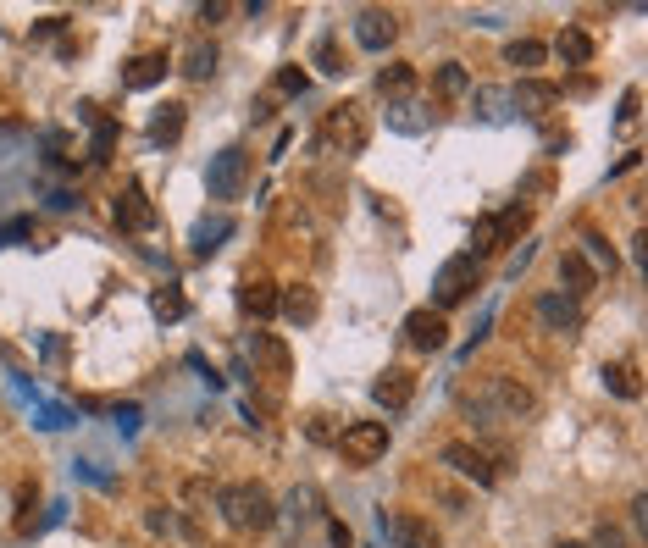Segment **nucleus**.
I'll return each instance as SVG.
<instances>
[{
	"label": "nucleus",
	"mask_w": 648,
	"mask_h": 548,
	"mask_svg": "<svg viewBox=\"0 0 648 548\" xmlns=\"http://www.w3.org/2000/svg\"><path fill=\"white\" fill-rule=\"evenodd\" d=\"M460 410H466L471 421H527L532 410H538V399H532L527 382L499 371V377H482L477 388H466V394H460Z\"/></svg>",
	"instance_id": "f257e3e1"
},
{
	"label": "nucleus",
	"mask_w": 648,
	"mask_h": 548,
	"mask_svg": "<svg viewBox=\"0 0 648 548\" xmlns=\"http://www.w3.org/2000/svg\"><path fill=\"white\" fill-rule=\"evenodd\" d=\"M216 510L233 532H266L277 526V504L261 482H228V488H216Z\"/></svg>",
	"instance_id": "f03ea898"
},
{
	"label": "nucleus",
	"mask_w": 648,
	"mask_h": 548,
	"mask_svg": "<svg viewBox=\"0 0 648 548\" xmlns=\"http://www.w3.org/2000/svg\"><path fill=\"white\" fill-rule=\"evenodd\" d=\"M477 283H482V266L471 261V255H455V261H444V266H438V277H432V310L444 316V310L466 305V299L477 294Z\"/></svg>",
	"instance_id": "7ed1b4c3"
},
{
	"label": "nucleus",
	"mask_w": 648,
	"mask_h": 548,
	"mask_svg": "<svg viewBox=\"0 0 648 548\" xmlns=\"http://www.w3.org/2000/svg\"><path fill=\"white\" fill-rule=\"evenodd\" d=\"M527 227H532V211H527V205H510V211H499V216H482L477 233H471V261H482V255H499L504 244H516Z\"/></svg>",
	"instance_id": "20e7f679"
},
{
	"label": "nucleus",
	"mask_w": 648,
	"mask_h": 548,
	"mask_svg": "<svg viewBox=\"0 0 648 548\" xmlns=\"http://www.w3.org/2000/svg\"><path fill=\"white\" fill-rule=\"evenodd\" d=\"M316 144L333 150V155H360V150H366V111H360V106H327Z\"/></svg>",
	"instance_id": "39448f33"
},
{
	"label": "nucleus",
	"mask_w": 648,
	"mask_h": 548,
	"mask_svg": "<svg viewBox=\"0 0 648 548\" xmlns=\"http://www.w3.org/2000/svg\"><path fill=\"white\" fill-rule=\"evenodd\" d=\"M244 183H250V150H239V144L216 150L211 167H205V189H211V200H239Z\"/></svg>",
	"instance_id": "423d86ee"
},
{
	"label": "nucleus",
	"mask_w": 648,
	"mask_h": 548,
	"mask_svg": "<svg viewBox=\"0 0 648 548\" xmlns=\"http://www.w3.org/2000/svg\"><path fill=\"white\" fill-rule=\"evenodd\" d=\"M338 454L349 465H377L388 454V421H349L338 432Z\"/></svg>",
	"instance_id": "0eeeda50"
},
{
	"label": "nucleus",
	"mask_w": 648,
	"mask_h": 548,
	"mask_svg": "<svg viewBox=\"0 0 648 548\" xmlns=\"http://www.w3.org/2000/svg\"><path fill=\"white\" fill-rule=\"evenodd\" d=\"M438 460H444L449 471H460L466 482H477V488H493V482H499V460H493L488 449H477V443H444Z\"/></svg>",
	"instance_id": "6e6552de"
},
{
	"label": "nucleus",
	"mask_w": 648,
	"mask_h": 548,
	"mask_svg": "<svg viewBox=\"0 0 648 548\" xmlns=\"http://www.w3.org/2000/svg\"><path fill=\"white\" fill-rule=\"evenodd\" d=\"M383 532L394 537L399 548H444V543H438V532H432L427 515H410V510H394V515L383 510Z\"/></svg>",
	"instance_id": "1a4fd4ad"
},
{
	"label": "nucleus",
	"mask_w": 648,
	"mask_h": 548,
	"mask_svg": "<svg viewBox=\"0 0 648 548\" xmlns=\"http://www.w3.org/2000/svg\"><path fill=\"white\" fill-rule=\"evenodd\" d=\"M405 338H410V349L432 355V349L449 344V322H444L432 305H421V310H410V316H405Z\"/></svg>",
	"instance_id": "9d476101"
},
{
	"label": "nucleus",
	"mask_w": 648,
	"mask_h": 548,
	"mask_svg": "<svg viewBox=\"0 0 648 548\" xmlns=\"http://www.w3.org/2000/svg\"><path fill=\"white\" fill-rule=\"evenodd\" d=\"M111 216H117V227H128V233H150V227H156V205H150V194H144L139 183H128V189L117 194Z\"/></svg>",
	"instance_id": "9b49d317"
},
{
	"label": "nucleus",
	"mask_w": 648,
	"mask_h": 548,
	"mask_svg": "<svg viewBox=\"0 0 648 548\" xmlns=\"http://www.w3.org/2000/svg\"><path fill=\"white\" fill-rule=\"evenodd\" d=\"M394 34H399V23H394V12H383V6H366V12L355 17V45L360 50H388Z\"/></svg>",
	"instance_id": "f8f14e48"
},
{
	"label": "nucleus",
	"mask_w": 648,
	"mask_h": 548,
	"mask_svg": "<svg viewBox=\"0 0 648 548\" xmlns=\"http://www.w3.org/2000/svg\"><path fill=\"white\" fill-rule=\"evenodd\" d=\"M471 111H477L488 128H504V122L516 117V100H510V89H499V84H477L471 89Z\"/></svg>",
	"instance_id": "ddd939ff"
},
{
	"label": "nucleus",
	"mask_w": 648,
	"mask_h": 548,
	"mask_svg": "<svg viewBox=\"0 0 648 548\" xmlns=\"http://www.w3.org/2000/svg\"><path fill=\"white\" fill-rule=\"evenodd\" d=\"M167 72H172L167 50H144V56H133L128 67H122V89H156Z\"/></svg>",
	"instance_id": "4468645a"
},
{
	"label": "nucleus",
	"mask_w": 648,
	"mask_h": 548,
	"mask_svg": "<svg viewBox=\"0 0 648 548\" xmlns=\"http://www.w3.org/2000/svg\"><path fill=\"white\" fill-rule=\"evenodd\" d=\"M410 394H416V377H410L405 366H388L383 377L372 382V399H377L383 410H405V405H410Z\"/></svg>",
	"instance_id": "2eb2a0df"
},
{
	"label": "nucleus",
	"mask_w": 648,
	"mask_h": 548,
	"mask_svg": "<svg viewBox=\"0 0 648 548\" xmlns=\"http://www.w3.org/2000/svg\"><path fill=\"white\" fill-rule=\"evenodd\" d=\"M239 305H244V316H255V322L277 316V283H272V277H244V283H239Z\"/></svg>",
	"instance_id": "dca6fc26"
},
{
	"label": "nucleus",
	"mask_w": 648,
	"mask_h": 548,
	"mask_svg": "<svg viewBox=\"0 0 648 548\" xmlns=\"http://www.w3.org/2000/svg\"><path fill=\"white\" fill-rule=\"evenodd\" d=\"M233 216L228 211H216V216H200L194 222V233H189V244H194V255H211V250H222V239H233Z\"/></svg>",
	"instance_id": "f3484780"
},
{
	"label": "nucleus",
	"mask_w": 648,
	"mask_h": 548,
	"mask_svg": "<svg viewBox=\"0 0 648 548\" xmlns=\"http://www.w3.org/2000/svg\"><path fill=\"white\" fill-rule=\"evenodd\" d=\"M538 322L549 327V333H565V327H576V299L560 294V288L538 294Z\"/></svg>",
	"instance_id": "a211bd4d"
},
{
	"label": "nucleus",
	"mask_w": 648,
	"mask_h": 548,
	"mask_svg": "<svg viewBox=\"0 0 648 548\" xmlns=\"http://www.w3.org/2000/svg\"><path fill=\"white\" fill-rule=\"evenodd\" d=\"M250 355H255V366H266L272 377H288V366H294L288 344H283V338H272V333H255L250 338Z\"/></svg>",
	"instance_id": "6ab92c4d"
},
{
	"label": "nucleus",
	"mask_w": 648,
	"mask_h": 548,
	"mask_svg": "<svg viewBox=\"0 0 648 548\" xmlns=\"http://www.w3.org/2000/svg\"><path fill=\"white\" fill-rule=\"evenodd\" d=\"M277 310H283L294 327H305V322H316V310L322 305H316V294L305 283H294V288H277Z\"/></svg>",
	"instance_id": "aec40b11"
},
{
	"label": "nucleus",
	"mask_w": 648,
	"mask_h": 548,
	"mask_svg": "<svg viewBox=\"0 0 648 548\" xmlns=\"http://www.w3.org/2000/svg\"><path fill=\"white\" fill-rule=\"evenodd\" d=\"M316 515H322V510H316V493H311V488H294V493H288V504H283V526H288V537H300L305 526L316 521Z\"/></svg>",
	"instance_id": "412c9836"
},
{
	"label": "nucleus",
	"mask_w": 648,
	"mask_h": 548,
	"mask_svg": "<svg viewBox=\"0 0 648 548\" xmlns=\"http://www.w3.org/2000/svg\"><path fill=\"white\" fill-rule=\"evenodd\" d=\"M510 100H516V111L538 117V111H549L554 100H560V89H554V84H543V78H527L521 89H510Z\"/></svg>",
	"instance_id": "4be33fe9"
},
{
	"label": "nucleus",
	"mask_w": 648,
	"mask_h": 548,
	"mask_svg": "<svg viewBox=\"0 0 648 548\" xmlns=\"http://www.w3.org/2000/svg\"><path fill=\"white\" fill-rule=\"evenodd\" d=\"M560 294H571V299H582V294H588V288H593V266L588 261H582V255H576V250H565L560 255Z\"/></svg>",
	"instance_id": "5701e85b"
},
{
	"label": "nucleus",
	"mask_w": 648,
	"mask_h": 548,
	"mask_svg": "<svg viewBox=\"0 0 648 548\" xmlns=\"http://www.w3.org/2000/svg\"><path fill=\"white\" fill-rule=\"evenodd\" d=\"M183 122H189V106H178V100H167V106L150 117V144H172L183 133Z\"/></svg>",
	"instance_id": "b1692460"
},
{
	"label": "nucleus",
	"mask_w": 648,
	"mask_h": 548,
	"mask_svg": "<svg viewBox=\"0 0 648 548\" xmlns=\"http://www.w3.org/2000/svg\"><path fill=\"white\" fill-rule=\"evenodd\" d=\"M554 56H560L565 67H588V61H593V39L582 34V28H565V34L554 39Z\"/></svg>",
	"instance_id": "393cba45"
},
{
	"label": "nucleus",
	"mask_w": 648,
	"mask_h": 548,
	"mask_svg": "<svg viewBox=\"0 0 648 548\" xmlns=\"http://www.w3.org/2000/svg\"><path fill=\"white\" fill-rule=\"evenodd\" d=\"M216 72V45L211 39H194L189 50H183V78H194V84H205Z\"/></svg>",
	"instance_id": "a878e982"
},
{
	"label": "nucleus",
	"mask_w": 648,
	"mask_h": 548,
	"mask_svg": "<svg viewBox=\"0 0 648 548\" xmlns=\"http://www.w3.org/2000/svg\"><path fill=\"white\" fill-rule=\"evenodd\" d=\"M604 388H610V394H621V399H637V394H643L637 366H632V360H615V366H604Z\"/></svg>",
	"instance_id": "bb28decb"
},
{
	"label": "nucleus",
	"mask_w": 648,
	"mask_h": 548,
	"mask_svg": "<svg viewBox=\"0 0 648 548\" xmlns=\"http://www.w3.org/2000/svg\"><path fill=\"white\" fill-rule=\"evenodd\" d=\"M377 89H383V95H410V89H416V67H405V61H388L383 72H377Z\"/></svg>",
	"instance_id": "cd10ccee"
},
{
	"label": "nucleus",
	"mask_w": 648,
	"mask_h": 548,
	"mask_svg": "<svg viewBox=\"0 0 648 548\" xmlns=\"http://www.w3.org/2000/svg\"><path fill=\"white\" fill-rule=\"evenodd\" d=\"M432 89H438L444 100H460L471 89V78H466V67H460V61H444V67L432 72Z\"/></svg>",
	"instance_id": "c85d7f7f"
},
{
	"label": "nucleus",
	"mask_w": 648,
	"mask_h": 548,
	"mask_svg": "<svg viewBox=\"0 0 648 548\" xmlns=\"http://www.w3.org/2000/svg\"><path fill=\"white\" fill-rule=\"evenodd\" d=\"M388 128H394V133H421V128H427V117H421L416 100H394V106H388Z\"/></svg>",
	"instance_id": "c756f323"
},
{
	"label": "nucleus",
	"mask_w": 648,
	"mask_h": 548,
	"mask_svg": "<svg viewBox=\"0 0 648 548\" xmlns=\"http://www.w3.org/2000/svg\"><path fill=\"white\" fill-rule=\"evenodd\" d=\"M504 61H510V67H543V61H549V45H538V39H516V45H504Z\"/></svg>",
	"instance_id": "7c9ffc66"
},
{
	"label": "nucleus",
	"mask_w": 648,
	"mask_h": 548,
	"mask_svg": "<svg viewBox=\"0 0 648 548\" xmlns=\"http://www.w3.org/2000/svg\"><path fill=\"white\" fill-rule=\"evenodd\" d=\"M150 310H156L161 322H178L183 310H189V299H183L178 288H156V294H150Z\"/></svg>",
	"instance_id": "2f4dec72"
},
{
	"label": "nucleus",
	"mask_w": 648,
	"mask_h": 548,
	"mask_svg": "<svg viewBox=\"0 0 648 548\" xmlns=\"http://www.w3.org/2000/svg\"><path fill=\"white\" fill-rule=\"evenodd\" d=\"M576 255H582V261H593L599 272H615V250L599 239V233H582V250H576Z\"/></svg>",
	"instance_id": "473e14b6"
},
{
	"label": "nucleus",
	"mask_w": 648,
	"mask_h": 548,
	"mask_svg": "<svg viewBox=\"0 0 648 548\" xmlns=\"http://www.w3.org/2000/svg\"><path fill=\"white\" fill-rule=\"evenodd\" d=\"M294 95H305V72L300 67H283L272 78V95H266V100H294Z\"/></svg>",
	"instance_id": "72a5a7b5"
},
{
	"label": "nucleus",
	"mask_w": 648,
	"mask_h": 548,
	"mask_svg": "<svg viewBox=\"0 0 648 548\" xmlns=\"http://www.w3.org/2000/svg\"><path fill=\"white\" fill-rule=\"evenodd\" d=\"M111 144H117V122H95V144H89V155H95V161H106Z\"/></svg>",
	"instance_id": "f704fd0d"
},
{
	"label": "nucleus",
	"mask_w": 648,
	"mask_h": 548,
	"mask_svg": "<svg viewBox=\"0 0 648 548\" xmlns=\"http://www.w3.org/2000/svg\"><path fill=\"white\" fill-rule=\"evenodd\" d=\"M316 67L333 72V78L344 72V61H338V45H333V39H322V45H316Z\"/></svg>",
	"instance_id": "c9c22d12"
},
{
	"label": "nucleus",
	"mask_w": 648,
	"mask_h": 548,
	"mask_svg": "<svg viewBox=\"0 0 648 548\" xmlns=\"http://www.w3.org/2000/svg\"><path fill=\"white\" fill-rule=\"evenodd\" d=\"M311 443H338V427H333V416H311Z\"/></svg>",
	"instance_id": "e433bc0d"
},
{
	"label": "nucleus",
	"mask_w": 648,
	"mask_h": 548,
	"mask_svg": "<svg viewBox=\"0 0 648 548\" xmlns=\"http://www.w3.org/2000/svg\"><path fill=\"white\" fill-rule=\"evenodd\" d=\"M637 106H643V95L626 89V95H621V117H615V122H621V128H637Z\"/></svg>",
	"instance_id": "4c0bfd02"
},
{
	"label": "nucleus",
	"mask_w": 648,
	"mask_h": 548,
	"mask_svg": "<svg viewBox=\"0 0 648 548\" xmlns=\"http://www.w3.org/2000/svg\"><path fill=\"white\" fill-rule=\"evenodd\" d=\"M593 548H626V532H621V526H610V521H604L599 532H593Z\"/></svg>",
	"instance_id": "58836bf2"
},
{
	"label": "nucleus",
	"mask_w": 648,
	"mask_h": 548,
	"mask_svg": "<svg viewBox=\"0 0 648 548\" xmlns=\"http://www.w3.org/2000/svg\"><path fill=\"white\" fill-rule=\"evenodd\" d=\"M144 526H150V532H172V526H178V515H172V510H161V504H156V510L144 515Z\"/></svg>",
	"instance_id": "ea45409f"
},
{
	"label": "nucleus",
	"mask_w": 648,
	"mask_h": 548,
	"mask_svg": "<svg viewBox=\"0 0 648 548\" xmlns=\"http://www.w3.org/2000/svg\"><path fill=\"white\" fill-rule=\"evenodd\" d=\"M327 543H333V548H349L355 537H349V526H344V521H327Z\"/></svg>",
	"instance_id": "a19ab883"
},
{
	"label": "nucleus",
	"mask_w": 648,
	"mask_h": 548,
	"mask_svg": "<svg viewBox=\"0 0 648 548\" xmlns=\"http://www.w3.org/2000/svg\"><path fill=\"white\" fill-rule=\"evenodd\" d=\"M61 23H67V17H45V23L34 28V39H50V34H61Z\"/></svg>",
	"instance_id": "79ce46f5"
},
{
	"label": "nucleus",
	"mask_w": 648,
	"mask_h": 548,
	"mask_svg": "<svg viewBox=\"0 0 648 548\" xmlns=\"http://www.w3.org/2000/svg\"><path fill=\"white\" fill-rule=\"evenodd\" d=\"M560 548H588V543H560Z\"/></svg>",
	"instance_id": "37998d69"
}]
</instances>
